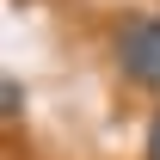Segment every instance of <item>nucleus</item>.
Returning a JSON list of instances; mask_svg holds the SVG:
<instances>
[{"instance_id": "3", "label": "nucleus", "mask_w": 160, "mask_h": 160, "mask_svg": "<svg viewBox=\"0 0 160 160\" xmlns=\"http://www.w3.org/2000/svg\"><path fill=\"white\" fill-rule=\"evenodd\" d=\"M142 154H148V160H160V111L148 117V136H142Z\"/></svg>"}, {"instance_id": "2", "label": "nucleus", "mask_w": 160, "mask_h": 160, "mask_svg": "<svg viewBox=\"0 0 160 160\" xmlns=\"http://www.w3.org/2000/svg\"><path fill=\"white\" fill-rule=\"evenodd\" d=\"M0 99H6V105H0L6 117H19V111H25V92H19V80H0Z\"/></svg>"}, {"instance_id": "1", "label": "nucleus", "mask_w": 160, "mask_h": 160, "mask_svg": "<svg viewBox=\"0 0 160 160\" xmlns=\"http://www.w3.org/2000/svg\"><path fill=\"white\" fill-rule=\"evenodd\" d=\"M111 62L129 86L160 92V12H129L111 37Z\"/></svg>"}]
</instances>
